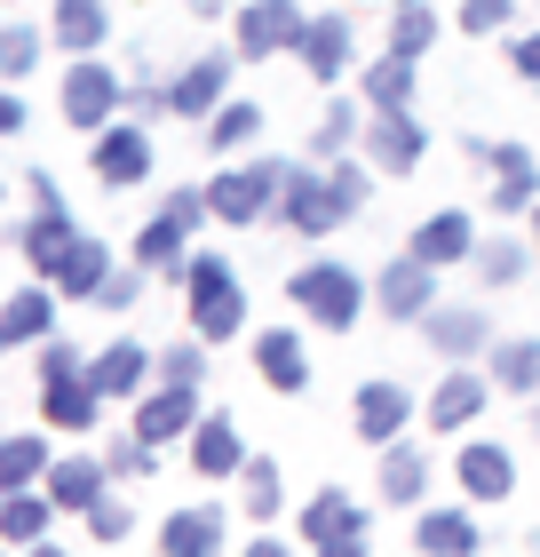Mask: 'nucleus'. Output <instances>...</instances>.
I'll list each match as a JSON object with an SVG mask.
<instances>
[{"label": "nucleus", "instance_id": "44", "mask_svg": "<svg viewBox=\"0 0 540 557\" xmlns=\"http://www.w3.org/2000/svg\"><path fill=\"white\" fill-rule=\"evenodd\" d=\"M143 271H151V263H136V271H112L104 287H96V311H127V302H143Z\"/></svg>", "mask_w": 540, "mask_h": 557}, {"label": "nucleus", "instance_id": "19", "mask_svg": "<svg viewBox=\"0 0 540 557\" xmlns=\"http://www.w3.org/2000/svg\"><path fill=\"white\" fill-rule=\"evenodd\" d=\"M136 430H143L151 446L191 438V430H199V391H184V383H160V391H151L143 407H136Z\"/></svg>", "mask_w": 540, "mask_h": 557}, {"label": "nucleus", "instance_id": "11", "mask_svg": "<svg viewBox=\"0 0 540 557\" xmlns=\"http://www.w3.org/2000/svg\"><path fill=\"white\" fill-rule=\"evenodd\" d=\"M422 335H429V350H437V359H477V350L493 343V319H485L477 302H429Z\"/></svg>", "mask_w": 540, "mask_h": 557}, {"label": "nucleus", "instance_id": "50", "mask_svg": "<svg viewBox=\"0 0 540 557\" xmlns=\"http://www.w3.org/2000/svg\"><path fill=\"white\" fill-rule=\"evenodd\" d=\"M508 64H517L525 81H540V33H525V40H508Z\"/></svg>", "mask_w": 540, "mask_h": 557}, {"label": "nucleus", "instance_id": "38", "mask_svg": "<svg viewBox=\"0 0 540 557\" xmlns=\"http://www.w3.org/2000/svg\"><path fill=\"white\" fill-rule=\"evenodd\" d=\"M366 136V120H357V104H326L318 128H311V160H342V151Z\"/></svg>", "mask_w": 540, "mask_h": 557}, {"label": "nucleus", "instance_id": "41", "mask_svg": "<svg viewBox=\"0 0 540 557\" xmlns=\"http://www.w3.org/2000/svg\"><path fill=\"white\" fill-rule=\"evenodd\" d=\"M160 383H184V391H199V383H208V335H199V343H175V350H160Z\"/></svg>", "mask_w": 540, "mask_h": 557}, {"label": "nucleus", "instance_id": "42", "mask_svg": "<svg viewBox=\"0 0 540 557\" xmlns=\"http://www.w3.org/2000/svg\"><path fill=\"white\" fill-rule=\"evenodd\" d=\"M239 486H247V510L254 518H271L278 502H287V494H278V462H271V454H254V462L239 470Z\"/></svg>", "mask_w": 540, "mask_h": 557}, {"label": "nucleus", "instance_id": "4", "mask_svg": "<svg viewBox=\"0 0 540 557\" xmlns=\"http://www.w3.org/2000/svg\"><path fill=\"white\" fill-rule=\"evenodd\" d=\"M287 160H247V168H223L215 184H208V199H215V215L223 223H263L278 199H287Z\"/></svg>", "mask_w": 540, "mask_h": 557}, {"label": "nucleus", "instance_id": "18", "mask_svg": "<svg viewBox=\"0 0 540 557\" xmlns=\"http://www.w3.org/2000/svg\"><path fill=\"white\" fill-rule=\"evenodd\" d=\"M191 470L199 478H239L247 470V438H239V422H230V414H199V430H191Z\"/></svg>", "mask_w": 540, "mask_h": 557}, {"label": "nucleus", "instance_id": "22", "mask_svg": "<svg viewBox=\"0 0 540 557\" xmlns=\"http://www.w3.org/2000/svg\"><path fill=\"white\" fill-rule=\"evenodd\" d=\"M414 256H422V263H477V223L461 215V208L429 215L422 232H414Z\"/></svg>", "mask_w": 540, "mask_h": 557}, {"label": "nucleus", "instance_id": "33", "mask_svg": "<svg viewBox=\"0 0 540 557\" xmlns=\"http://www.w3.org/2000/svg\"><path fill=\"white\" fill-rule=\"evenodd\" d=\"M493 383L508 398H540V343L517 335V343H493Z\"/></svg>", "mask_w": 540, "mask_h": 557}, {"label": "nucleus", "instance_id": "49", "mask_svg": "<svg viewBox=\"0 0 540 557\" xmlns=\"http://www.w3.org/2000/svg\"><path fill=\"white\" fill-rule=\"evenodd\" d=\"M24 191H33V208H64V191H56L48 168H24Z\"/></svg>", "mask_w": 540, "mask_h": 557}, {"label": "nucleus", "instance_id": "43", "mask_svg": "<svg viewBox=\"0 0 540 557\" xmlns=\"http://www.w3.org/2000/svg\"><path fill=\"white\" fill-rule=\"evenodd\" d=\"M33 64H40V33H33V24H9V33H0V72L24 81Z\"/></svg>", "mask_w": 540, "mask_h": 557}, {"label": "nucleus", "instance_id": "9", "mask_svg": "<svg viewBox=\"0 0 540 557\" xmlns=\"http://www.w3.org/2000/svg\"><path fill=\"white\" fill-rule=\"evenodd\" d=\"M112 112H120V81L96 57H80V64L64 72V120L96 136V128H112Z\"/></svg>", "mask_w": 540, "mask_h": 557}, {"label": "nucleus", "instance_id": "13", "mask_svg": "<svg viewBox=\"0 0 540 557\" xmlns=\"http://www.w3.org/2000/svg\"><path fill=\"white\" fill-rule=\"evenodd\" d=\"M485 168H493V208L501 215H532L540 208V160L525 144H493V151H485Z\"/></svg>", "mask_w": 540, "mask_h": 557}, {"label": "nucleus", "instance_id": "8", "mask_svg": "<svg viewBox=\"0 0 540 557\" xmlns=\"http://www.w3.org/2000/svg\"><path fill=\"white\" fill-rule=\"evenodd\" d=\"M223 88H230V57H223V48H208V57H191V64L167 81V112H175V120H215V112H223Z\"/></svg>", "mask_w": 540, "mask_h": 557}, {"label": "nucleus", "instance_id": "28", "mask_svg": "<svg viewBox=\"0 0 540 557\" xmlns=\"http://www.w3.org/2000/svg\"><path fill=\"white\" fill-rule=\"evenodd\" d=\"M112 33V9L104 0H56V40L72 48V57H96Z\"/></svg>", "mask_w": 540, "mask_h": 557}, {"label": "nucleus", "instance_id": "10", "mask_svg": "<svg viewBox=\"0 0 540 557\" xmlns=\"http://www.w3.org/2000/svg\"><path fill=\"white\" fill-rule=\"evenodd\" d=\"M302 24H311V16H302L294 0H247V9H239V57H254V64L278 57V48L302 40Z\"/></svg>", "mask_w": 540, "mask_h": 557}, {"label": "nucleus", "instance_id": "12", "mask_svg": "<svg viewBox=\"0 0 540 557\" xmlns=\"http://www.w3.org/2000/svg\"><path fill=\"white\" fill-rule=\"evenodd\" d=\"M381 311L390 319H429V302H437V263H422L414 247H405L398 263H381Z\"/></svg>", "mask_w": 540, "mask_h": 557}, {"label": "nucleus", "instance_id": "48", "mask_svg": "<svg viewBox=\"0 0 540 557\" xmlns=\"http://www.w3.org/2000/svg\"><path fill=\"white\" fill-rule=\"evenodd\" d=\"M56 374H88V359L72 343H40V383H56Z\"/></svg>", "mask_w": 540, "mask_h": 557}, {"label": "nucleus", "instance_id": "24", "mask_svg": "<svg viewBox=\"0 0 540 557\" xmlns=\"http://www.w3.org/2000/svg\"><path fill=\"white\" fill-rule=\"evenodd\" d=\"M104 478H112V462L64 454V462H48V494H56V510H96V502H104Z\"/></svg>", "mask_w": 540, "mask_h": 557}, {"label": "nucleus", "instance_id": "3", "mask_svg": "<svg viewBox=\"0 0 540 557\" xmlns=\"http://www.w3.org/2000/svg\"><path fill=\"white\" fill-rule=\"evenodd\" d=\"M208 215H215V199H208V191H175L167 208H160V215H151L143 232H136V263H151V271H175V278H184V263H191V247H184V239H191Z\"/></svg>", "mask_w": 540, "mask_h": 557}, {"label": "nucleus", "instance_id": "35", "mask_svg": "<svg viewBox=\"0 0 540 557\" xmlns=\"http://www.w3.org/2000/svg\"><path fill=\"white\" fill-rule=\"evenodd\" d=\"M366 104H374V112L414 104V57H398V48H390V57H374V64H366Z\"/></svg>", "mask_w": 540, "mask_h": 557}, {"label": "nucleus", "instance_id": "46", "mask_svg": "<svg viewBox=\"0 0 540 557\" xmlns=\"http://www.w3.org/2000/svg\"><path fill=\"white\" fill-rule=\"evenodd\" d=\"M127 525H136V510H127V502H112V494H104V502L88 510V534H96V542H120Z\"/></svg>", "mask_w": 540, "mask_h": 557}, {"label": "nucleus", "instance_id": "1", "mask_svg": "<svg viewBox=\"0 0 540 557\" xmlns=\"http://www.w3.org/2000/svg\"><path fill=\"white\" fill-rule=\"evenodd\" d=\"M366 191H374L366 168H350V160H326V175H302V168H294V175H287V199H278V215H287L302 239H326L342 215L366 208Z\"/></svg>", "mask_w": 540, "mask_h": 557}, {"label": "nucleus", "instance_id": "54", "mask_svg": "<svg viewBox=\"0 0 540 557\" xmlns=\"http://www.w3.org/2000/svg\"><path fill=\"white\" fill-rule=\"evenodd\" d=\"M532 430H540V414H532Z\"/></svg>", "mask_w": 540, "mask_h": 557}, {"label": "nucleus", "instance_id": "17", "mask_svg": "<svg viewBox=\"0 0 540 557\" xmlns=\"http://www.w3.org/2000/svg\"><path fill=\"white\" fill-rule=\"evenodd\" d=\"M405 422H414V391H405V383H366V391H357V438H366L374 454L390 446Z\"/></svg>", "mask_w": 540, "mask_h": 557}, {"label": "nucleus", "instance_id": "14", "mask_svg": "<svg viewBox=\"0 0 540 557\" xmlns=\"http://www.w3.org/2000/svg\"><path fill=\"white\" fill-rule=\"evenodd\" d=\"M9 239L24 247V263H33V271H48V278H56V263L72 256V239H80V223H72V208H33V215H24Z\"/></svg>", "mask_w": 540, "mask_h": 557}, {"label": "nucleus", "instance_id": "40", "mask_svg": "<svg viewBox=\"0 0 540 557\" xmlns=\"http://www.w3.org/2000/svg\"><path fill=\"white\" fill-rule=\"evenodd\" d=\"M254 136H263V104H230V96H223V112L208 120V144H215V151H239V144H254Z\"/></svg>", "mask_w": 540, "mask_h": 557}, {"label": "nucleus", "instance_id": "25", "mask_svg": "<svg viewBox=\"0 0 540 557\" xmlns=\"http://www.w3.org/2000/svg\"><path fill=\"white\" fill-rule=\"evenodd\" d=\"M40 407L56 430H96V407H104V391L88 383V374H56V383H40Z\"/></svg>", "mask_w": 540, "mask_h": 557}, {"label": "nucleus", "instance_id": "21", "mask_svg": "<svg viewBox=\"0 0 540 557\" xmlns=\"http://www.w3.org/2000/svg\"><path fill=\"white\" fill-rule=\"evenodd\" d=\"M254 367H263L271 391H302V383H311V350H302L294 326H271V335H254Z\"/></svg>", "mask_w": 540, "mask_h": 557}, {"label": "nucleus", "instance_id": "53", "mask_svg": "<svg viewBox=\"0 0 540 557\" xmlns=\"http://www.w3.org/2000/svg\"><path fill=\"white\" fill-rule=\"evenodd\" d=\"M532 239H540V208H532Z\"/></svg>", "mask_w": 540, "mask_h": 557}, {"label": "nucleus", "instance_id": "26", "mask_svg": "<svg viewBox=\"0 0 540 557\" xmlns=\"http://www.w3.org/2000/svg\"><path fill=\"white\" fill-rule=\"evenodd\" d=\"M477 414H485V383H477V374L453 359V374L429 391V422H437V430H469Z\"/></svg>", "mask_w": 540, "mask_h": 557}, {"label": "nucleus", "instance_id": "15", "mask_svg": "<svg viewBox=\"0 0 540 557\" xmlns=\"http://www.w3.org/2000/svg\"><path fill=\"white\" fill-rule=\"evenodd\" d=\"M461 494H469V502H508V494H517V454L493 446V438L461 446Z\"/></svg>", "mask_w": 540, "mask_h": 557}, {"label": "nucleus", "instance_id": "47", "mask_svg": "<svg viewBox=\"0 0 540 557\" xmlns=\"http://www.w3.org/2000/svg\"><path fill=\"white\" fill-rule=\"evenodd\" d=\"M508 24V0H461V33H501Z\"/></svg>", "mask_w": 540, "mask_h": 557}, {"label": "nucleus", "instance_id": "45", "mask_svg": "<svg viewBox=\"0 0 540 557\" xmlns=\"http://www.w3.org/2000/svg\"><path fill=\"white\" fill-rule=\"evenodd\" d=\"M104 462H112L120 478H143L151 462H160V446H151V438H143V430H136V438H112V454H104Z\"/></svg>", "mask_w": 540, "mask_h": 557}, {"label": "nucleus", "instance_id": "2", "mask_svg": "<svg viewBox=\"0 0 540 557\" xmlns=\"http://www.w3.org/2000/svg\"><path fill=\"white\" fill-rule=\"evenodd\" d=\"M184 295H191V335L208 343H230L247 326V295H239V271L223 256H191L184 263Z\"/></svg>", "mask_w": 540, "mask_h": 557}, {"label": "nucleus", "instance_id": "5", "mask_svg": "<svg viewBox=\"0 0 540 557\" xmlns=\"http://www.w3.org/2000/svg\"><path fill=\"white\" fill-rule=\"evenodd\" d=\"M294 302H302L318 326L342 335V326H357V311H366V278H357L350 263H302V271H294Z\"/></svg>", "mask_w": 540, "mask_h": 557}, {"label": "nucleus", "instance_id": "23", "mask_svg": "<svg viewBox=\"0 0 540 557\" xmlns=\"http://www.w3.org/2000/svg\"><path fill=\"white\" fill-rule=\"evenodd\" d=\"M151 367H160V359H151L143 343H112V350H96V359H88V383L104 391V398H136Z\"/></svg>", "mask_w": 540, "mask_h": 557}, {"label": "nucleus", "instance_id": "29", "mask_svg": "<svg viewBox=\"0 0 540 557\" xmlns=\"http://www.w3.org/2000/svg\"><path fill=\"white\" fill-rule=\"evenodd\" d=\"M48 510H56V494L9 486V502H0V542H24V549H40V534H48Z\"/></svg>", "mask_w": 540, "mask_h": 557}, {"label": "nucleus", "instance_id": "31", "mask_svg": "<svg viewBox=\"0 0 540 557\" xmlns=\"http://www.w3.org/2000/svg\"><path fill=\"white\" fill-rule=\"evenodd\" d=\"M422 486H429V454L390 438L381 446V502H422Z\"/></svg>", "mask_w": 540, "mask_h": 557}, {"label": "nucleus", "instance_id": "6", "mask_svg": "<svg viewBox=\"0 0 540 557\" xmlns=\"http://www.w3.org/2000/svg\"><path fill=\"white\" fill-rule=\"evenodd\" d=\"M302 542H311L318 557H357L366 549V510H357L342 486H326L311 510H302Z\"/></svg>", "mask_w": 540, "mask_h": 557}, {"label": "nucleus", "instance_id": "52", "mask_svg": "<svg viewBox=\"0 0 540 557\" xmlns=\"http://www.w3.org/2000/svg\"><path fill=\"white\" fill-rule=\"evenodd\" d=\"M191 9H199V16H223V9H230V0H191Z\"/></svg>", "mask_w": 540, "mask_h": 557}, {"label": "nucleus", "instance_id": "34", "mask_svg": "<svg viewBox=\"0 0 540 557\" xmlns=\"http://www.w3.org/2000/svg\"><path fill=\"white\" fill-rule=\"evenodd\" d=\"M414 542H422L429 557H469V549H477V525H469V510H429V518L414 525Z\"/></svg>", "mask_w": 540, "mask_h": 557}, {"label": "nucleus", "instance_id": "51", "mask_svg": "<svg viewBox=\"0 0 540 557\" xmlns=\"http://www.w3.org/2000/svg\"><path fill=\"white\" fill-rule=\"evenodd\" d=\"M24 120H33V112H24V96H0V136H16Z\"/></svg>", "mask_w": 540, "mask_h": 557}, {"label": "nucleus", "instance_id": "39", "mask_svg": "<svg viewBox=\"0 0 540 557\" xmlns=\"http://www.w3.org/2000/svg\"><path fill=\"white\" fill-rule=\"evenodd\" d=\"M33 478H48V446L33 438V430H16V438L0 446V494H9V486H33Z\"/></svg>", "mask_w": 540, "mask_h": 557}, {"label": "nucleus", "instance_id": "20", "mask_svg": "<svg viewBox=\"0 0 540 557\" xmlns=\"http://www.w3.org/2000/svg\"><path fill=\"white\" fill-rule=\"evenodd\" d=\"M294 57H302L311 81H342L350 72V16H311L302 40H294Z\"/></svg>", "mask_w": 540, "mask_h": 557}, {"label": "nucleus", "instance_id": "37", "mask_svg": "<svg viewBox=\"0 0 540 557\" xmlns=\"http://www.w3.org/2000/svg\"><path fill=\"white\" fill-rule=\"evenodd\" d=\"M390 48H398V57H429V48H437V9H429V0H398V24H390Z\"/></svg>", "mask_w": 540, "mask_h": 557}, {"label": "nucleus", "instance_id": "32", "mask_svg": "<svg viewBox=\"0 0 540 557\" xmlns=\"http://www.w3.org/2000/svg\"><path fill=\"white\" fill-rule=\"evenodd\" d=\"M48 326H56V302H48V287H24V295H9L0 343H9V350H24V343H48Z\"/></svg>", "mask_w": 540, "mask_h": 557}, {"label": "nucleus", "instance_id": "27", "mask_svg": "<svg viewBox=\"0 0 540 557\" xmlns=\"http://www.w3.org/2000/svg\"><path fill=\"white\" fill-rule=\"evenodd\" d=\"M112 278V256H104V239H72V256L56 263V287L64 302H96V287Z\"/></svg>", "mask_w": 540, "mask_h": 557}, {"label": "nucleus", "instance_id": "7", "mask_svg": "<svg viewBox=\"0 0 540 557\" xmlns=\"http://www.w3.org/2000/svg\"><path fill=\"white\" fill-rule=\"evenodd\" d=\"M422 151H429V136H422V120H414V104L366 112V160H374L381 175H414V168H422Z\"/></svg>", "mask_w": 540, "mask_h": 557}, {"label": "nucleus", "instance_id": "16", "mask_svg": "<svg viewBox=\"0 0 540 557\" xmlns=\"http://www.w3.org/2000/svg\"><path fill=\"white\" fill-rule=\"evenodd\" d=\"M96 175L112 191H136L151 175V136L143 128H96Z\"/></svg>", "mask_w": 540, "mask_h": 557}, {"label": "nucleus", "instance_id": "36", "mask_svg": "<svg viewBox=\"0 0 540 557\" xmlns=\"http://www.w3.org/2000/svg\"><path fill=\"white\" fill-rule=\"evenodd\" d=\"M532 247H540V239H477V271H485V287H517L525 263H532Z\"/></svg>", "mask_w": 540, "mask_h": 557}, {"label": "nucleus", "instance_id": "30", "mask_svg": "<svg viewBox=\"0 0 540 557\" xmlns=\"http://www.w3.org/2000/svg\"><path fill=\"white\" fill-rule=\"evenodd\" d=\"M160 542H167V557H215L223 549V510H208V502H199V510H175Z\"/></svg>", "mask_w": 540, "mask_h": 557}]
</instances>
